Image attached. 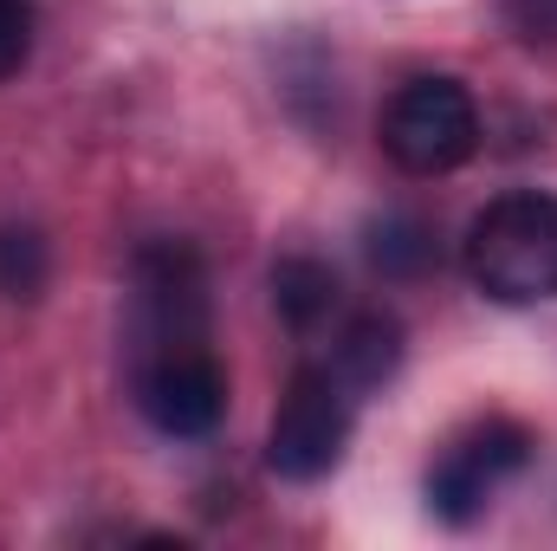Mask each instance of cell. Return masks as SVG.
Wrapping results in <instances>:
<instances>
[{
  "instance_id": "obj_5",
  "label": "cell",
  "mask_w": 557,
  "mask_h": 551,
  "mask_svg": "<svg viewBox=\"0 0 557 551\" xmlns=\"http://www.w3.org/2000/svg\"><path fill=\"white\" fill-rule=\"evenodd\" d=\"M137 403L175 441L214 434V421L227 415V377H221L208 338H195V344H156L137 377Z\"/></svg>"
},
{
  "instance_id": "obj_9",
  "label": "cell",
  "mask_w": 557,
  "mask_h": 551,
  "mask_svg": "<svg viewBox=\"0 0 557 551\" xmlns=\"http://www.w3.org/2000/svg\"><path fill=\"white\" fill-rule=\"evenodd\" d=\"M370 267L383 279H416L434 267V228L416 215H383L370 228Z\"/></svg>"
},
{
  "instance_id": "obj_1",
  "label": "cell",
  "mask_w": 557,
  "mask_h": 551,
  "mask_svg": "<svg viewBox=\"0 0 557 551\" xmlns=\"http://www.w3.org/2000/svg\"><path fill=\"white\" fill-rule=\"evenodd\" d=\"M467 273L499 305H539L557 298V195L512 188L486 201L467 228Z\"/></svg>"
},
{
  "instance_id": "obj_12",
  "label": "cell",
  "mask_w": 557,
  "mask_h": 551,
  "mask_svg": "<svg viewBox=\"0 0 557 551\" xmlns=\"http://www.w3.org/2000/svg\"><path fill=\"white\" fill-rule=\"evenodd\" d=\"M506 20L525 46H552L557 39V0H506Z\"/></svg>"
},
{
  "instance_id": "obj_10",
  "label": "cell",
  "mask_w": 557,
  "mask_h": 551,
  "mask_svg": "<svg viewBox=\"0 0 557 551\" xmlns=\"http://www.w3.org/2000/svg\"><path fill=\"white\" fill-rule=\"evenodd\" d=\"M46 273H52V260L33 228H0V298H39Z\"/></svg>"
},
{
  "instance_id": "obj_7",
  "label": "cell",
  "mask_w": 557,
  "mask_h": 551,
  "mask_svg": "<svg viewBox=\"0 0 557 551\" xmlns=\"http://www.w3.org/2000/svg\"><path fill=\"white\" fill-rule=\"evenodd\" d=\"M396 364H403V325H396L389 311H363V318H350L344 338H337V357H331V370H337L350 390H376V383H389Z\"/></svg>"
},
{
  "instance_id": "obj_3",
  "label": "cell",
  "mask_w": 557,
  "mask_h": 551,
  "mask_svg": "<svg viewBox=\"0 0 557 551\" xmlns=\"http://www.w3.org/2000/svg\"><path fill=\"white\" fill-rule=\"evenodd\" d=\"M350 448V383L337 370H298L267 428V467L292 487L324 480Z\"/></svg>"
},
{
  "instance_id": "obj_8",
  "label": "cell",
  "mask_w": 557,
  "mask_h": 551,
  "mask_svg": "<svg viewBox=\"0 0 557 551\" xmlns=\"http://www.w3.org/2000/svg\"><path fill=\"white\" fill-rule=\"evenodd\" d=\"M273 305L292 331H318L337 311V273L324 260H278L273 267Z\"/></svg>"
},
{
  "instance_id": "obj_4",
  "label": "cell",
  "mask_w": 557,
  "mask_h": 551,
  "mask_svg": "<svg viewBox=\"0 0 557 551\" xmlns=\"http://www.w3.org/2000/svg\"><path fill=\"white\" fill-rule=\"evenodd\" d=\"M532 454H539L532 428H519V421H506V415L473 421V428L454 434V441L441 448V461L428 467V506H434V519L473 526V519L493 506V493H499L512 474H525Z\"/></svg>"
},
{
  "instance_id": "obj_2",
  "label": "cell",
  "mask_w": 557,
  "mask_h": 551,
  "mask_svg": "<svg viewBox=\"0 0 557 551\" xmlns=\"http://www.w3.org/2000/svg\"><path fill=\"white\" fill-rule=\"evenodd\" d=\"M480 149V105L460 78H409L383 105V156L403 175H454Z\"/></svg>"
},
{
  "instance_id": "obj_11",
  "label": "cell",
  "mask_w": 557,
  "mask_h": 551,
  "mask_svg": "<svg viewBox=\"0 0 557 551\" xmlns=\"http://www.w3.org/2000/svg\"><path fill=\"white\" fill-rule=\"evenodd\" d=\"M33 52V7L26 0H0V85L26 65Z\"/></svg>"
},
{
  "instance_id": "obj_6",
  "label": "cell",
  "mask_w": 557,
  "mask_h": 551,
  "mask_svg": "<svg viewBox=\"0 0 557 551\" xmlns=\"http://www.w3.org/2000/svg\"><path fill=\"white\" fill-rule=\"evenodd\" d=\"M137 305L149 351L156 344H195L208 338V273L182 241H162L137 260Z\"/></svg>"
}]
</instances>
